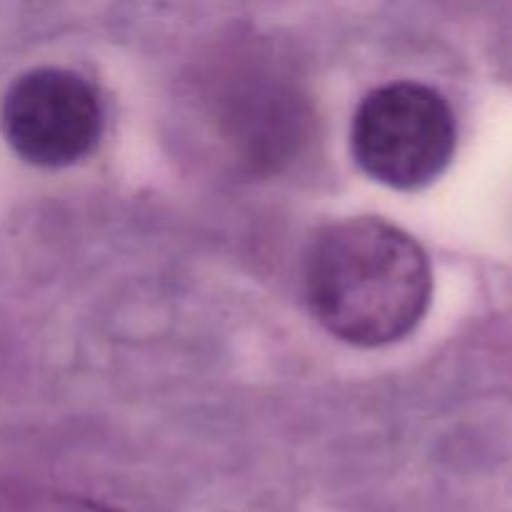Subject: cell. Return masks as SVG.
<instances>
[{
    "instance_id": "obj_1",
    "label": "cell",
    "mask_w": 512,
    "mask_h": 512,
    "mask_svg": "<svg viewBox=\"0 0 512 512\" xmlns=\"http://www.w3.org/2000/svg\"><path fill=\"white\" fill-rule=\"evenodd\" d=\"M313 318L355 348L408 338L428 315L433 268L423 245L375 215H355L320 230L303 263Z\"/></svg>"
},
{
    "instance_id": "obj_2",
    "label": "cell",
    "mask_w": 512,
    "mask_h": 512,
    "mask_svg": "<svg viewBox=\"0 0 512 512\" xmlns=\"http://www.w3.org/2000/svg\"><path fill=\"white\" fill-rule=\"evenodd\" d=\"M350 148L355 163L375 183L410 193L428 188L453 163L458 120L440 90L398 80L360 100Z\"/></svg>"
},
{
    "instance_id": "obj_3",
    "label": "cell",
    "mask_w": 512,
    "mask_h": 512,
    "mask_svg": "<svg viewBox=\"0 0 512 512\" xmlns=\"http://www.w3.org/2000/svg\"><path fill=\"white\" fill-rule=\"evenodd\" d=\"M100 95L83 75L33 68L18 75L0 103V130L15 155L38 168H68L88 158L103 135Z\"/></svg>"
},
{
    "instance_id": "obj_4",
    "label": "cell",
    "mask_w": 512,
    "mask_h": 512,
    "mask_svg": "<svg viewBox=\"0 0 512 512\" xmlns=\"http://www.w3.org/2000/svg\"><path fill=\"white\" fill-rule=\"evenodd\" d=\"M0 512H120L80 495L0 480Z\"/></svg>"
}]
</instances>
